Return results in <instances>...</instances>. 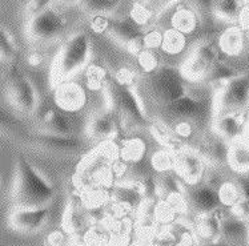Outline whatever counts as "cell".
Returning <instances> with one entry per match:
<instances>
[{
    "instance_id": "obj_15",
    "label": "cell",
    "mask_w": 249,
    "mask_h": 246,
    "mask_svg": "<svg viewBox=\"0 0 249 246\" xmlns=\"http://www.w3.org/2000/svg\"><path fill=\"white\" fill-rule=\"evenodd\" d=\"M223 218L220 209L207 214L195 215L194 230L200 244L212 245L221 240Z\"/></svg>"
},
{
    "instance_id": "obj_36",
    "label": "cell",
    "mask_w": 249,
    "mask_h": 246,
    "mask_svg": "<svg viewBox=\"0 0 249 246\" xmlns=\"http://www.w3.org/2000/svg\"><path fill=\"white\" fill-rule=\"evenodd\" d=\"M120 0H80L79 7L87 14L97 15V14H107L109 15L112 11L116 10Z\"/></svg>"
},
{
    "instance_id": "obj_51",
    "label": "cell",
    "mask_w": 249,
    "mask_h": 246,
    "mask_svg": "<svg viewBox=\"0 0 249 246\" xmlns=\"http://www.w3.org/2000/svg\"><path fill=\"white\" fill-rule=\"evenodd\" d=\"M240 27L244 30V31H249V7H244L239 17Z\"/></svg>"
},
{
    "instance_id": "obj_54",
    "label": "cell",
    "mask_w": 249,
    "mask_h": 246,
    "mask_svg": "<svg viewBox=\"0 0 249 246\" xmlns=\"http://www.w3.org/2000/svg\"><path fill=\"white\" fill-rule=\"evenodd\" d=\"M247 141H249V120L247 121V125H245V131H244V136H243Z\"/></svg>"
},
{
    "instance_id": "obj_32",
    "label": "cell",
    "mask_w": 249,
    "mask_h": 246,
    "mask_svg": "<svg viewBox=\"0 0 249 246\" xmlns=\"http://www.w3.org/2000/svg\"><path fill=\"white\" fill-rule=\"evenodd\" d=\"M82 196L83 205L87 211H97L107 205L111 200V190L104 188H93L80 193Z\"/></svg>"
},
{
    "instance_id": "obj_47",
    "label": "cell",
    "mask_w": 249,
    "mask_h": 246,
    "mask_svg": "<svg viewBox=\"0 0 249 246\" xmlns=\"http://www.w3.org/2000/svg\"><path fill=\"white\" fill-rule=\"evenodd\" d=\"M47 242L50 246H68L71 245L72 237L63 229H57V230L51 231L48 237H47Z\"/></svg>"
},
{
    "instance_id": "obj_27",
    "label": "cell",
    "mask_w": 249,
    "mask_h": 246,
    "mask_svg": "<svg viewBox=\"0 0 249 246\" xmlns=\"http://www.w3.org/2000/svg\"><path fill=\"white\" fill-rule=\"evenodd\" d=\"M37 143L43 148L55 152H73L82 147V141L76 136H56V134L43 133L39 136Z\"/></svg>"
},
{
    "instance_id": "obj_35",
    "label": "cell",
    "mask_w": 249,
    "mask_h": 246,
    "mask_svg": "<svg viewBox=\"0 0 249 246\" xmlns=\"http://www.w3.org/2000/svg\"><path fill=\"white\" fill-rule=\"evenodd\" d=\"M109 241V233L100 225H91L82 234L83 246H107Z\"/></svg>"
},
{
    "instance_id": "obj_19",
    "label": "cell",
    "mask_w": 249,
    "mask_h": 246,
    "mask_svg": "<svg viewBox=\"0 0 249 246\" xmlns=\"http://www.w3.org/2000/svg\"><path fill=\"white\" fill-rule=\"evenodd\" d=\"M87 133L99 143L115 140L117 133V123L109 113H97L87 125Z\"/></svg>"
},
{
    "instance_id": "obj_37",
    "label": "cell",
    "mask_w": 249,
    "mask_h": 246,
    "mask_svg": "<svg viewBox=\"0 0 249 246\" xmlns=\"http://www.w3.org/2000/svg\"><path fill=\"white\" fill-rule=\"evenodd\" d=\"M155 217H156L159 225L161 228L173 225L180 218L178 212L175 211L165 200H159L156 202V205H155Z\"/></svg>"
},
{
    "instance_id": "obj_22",
    "label": "cell",
    "mask_w": 249,
    "mask_h": 246,
    "mask_svg": "<svg viewBox=\"0 0 249 246\" xmlns=\"http://www.w3.org/2000/svg\"><path fill=\"white\" fill-rule=\"evenodd\" d=\"M41 128L44 133L73 136V124L60 109L50 108L41 117Z\"/></svg>"
},
{
    "instance_id": "obj_21",
    "label": "cell",
    "mask_w": 249,
    "mask_h": 246,
    "mask_svg": "<svg viewBox=\"0 0 249 246\" xmlns=\"http://www.w3.org/2000/svg\"><path fill=\"white\" fill-rule=\"evenodd\" d=\"M221 240L231 245H245L249 244V222L237 217L223 218L221 225Z\"/></svg>"
},
{
    "instance_id": "obj_13",
    "label": "cell",
    "mask_w": 249,
    "mask_h": 246,
    "mask_svg": "<svg viewBox=\"0 0 249 246\" xmlns=\"http://www.w3.org/2000/svg\"><path fill=\"white\" fill-rule=\"evenodd\" d=\"M185 190L187 200H188L189 209L194 212L195 215L207 214L211 212L220 209V198L217 189L212 188L207 182H200L197 185L187 186Z\"/></svg>"
},
{
    "instance_id": "obj_42",
    "label": "cell",
    "mask_w": 249,
    "mask_h": 246,
    "mask_svg": "<svg viewBox=\"0 0 249 246\" xmlns=\"http://www.w3.org/2000/svg\"><path fill=\"white\" fill-rule=\"evenodd\" d=\"M138 75L133 71L132 68L128 67H120L117 68L115 75H113V80L117 87H133L136 82Z\"/></svg>"
},
{
    "instance_id": "obj_52",
    "label": "cell",
    "mask_w": 249,
    "mask_h": 246,
    "mask_svg": "<svg viewBox=\"0 0 249 246\" xmlns=\"http://www.w3.org/2000/svg\"><path fill=\"white\" fill-rule=\"evenodd\" d=\"M28 63H30L31 66H34V67H39L41 63H43V55L37 51L32 52L30 56H28Z\"/></svg>"
},
{
    "instance_id": "obj_45",
    "label": "cell",
    "mask_w": 249,
    "mask_h": 246,
    "mask_svg": "<svg viewBox=\"0 0 249 246\" xmlns=\"http://www.w3.org/2000/svg\"><path fill=\"white\" fill-rule=\"evenodd\" d=\"M111 23L112 19L109 17V15H107V14H97V15H92L89 27L95 33L103 35V33H108Z\"/></svg>"
},
{
    "instance_id": "obj_18",
    "label": "cell",
    "mask_w": 249,
    "mask_h": 246,
    "mask_svg": "<svg viewBox=\"0 0 249 246\" xmlns=\"http://www.w3.org/2000/svg\"><path fill=\"white\" fill-rule=\"evenodd\" d=\"M165 111L178 120H188L194 123L203 116V101L187 93L175 103L167 105Z\"/></svg>"
},
{
    "instance_id": "obj_8",
    "label": "cell",
    "mask_w": 249,
    "mask_h": 246,
    "mask_svg": "<svg viewBox=\"0 0 249 246\" xmlns=\"http://www.w3.org/2000/svg\"><path fill=\"white\" fill-rule=\"evenodd\" d=\"M207 165L201 153L197 149L184 147L176 154V166H175V175L183 181L185 186H192L203 182L207 175Z\"/></svg>"
},
{
    "instance_id": "obj_20",
    "label": "cell",
    "mask_w": 249,
    "mask_h": 246,
    "mask_svg": "<svg viewBox=\"0 0 249 246\" xmlns=\"http://www.w3.org/2000/svg\"><path fill=\"white\" fill-rule=\"evenodd\" d=\"M208 164L214 166L228 163L229 143L221 139L219 134L213 132L212 136H208L203 140L201 150H198Z\"/></svg>"
},
{
    "instance_id": "obj_26",
    "label": "cell",
    "mask_w": 249,
    "mask_h": 246,
    "mask_svg": "<svg viewBox=\"0 0 249 246\" xmlns=\"http://www.w3.org/2000/svg\"><path fill=\"white\" fill-rule=\"evenodd\" d=\"M148 152V145L145 140L139 136H132L123 140L120 144V157L131 165L138 164L145 160Z\"/></svg>"
},
{
    "instance_id": "obj_56",
    "label": "cell",
    "mask_w": 249,
    "mask_h": 246,
    "mask_svg": "<svg viewBox=\"0 0 249 246\" xmlns=\"http://www.w3.org/2000/svg\"><path fill=\"white\" fill-rule=\"evenodd\" d=\"M132 246H152V245H138V244H132Z\"/></svg>"
},
{
    "instance_id": "obj_43",
    "label": "cell",
    "mask_w": 249,
    "mask_h": 246,
    "mask_svg": "<svg viewBox=\"0 0 249 246\" xmlns=\"http://www.w3.org/2000/svg\"><path fill=\"white\" fill-rule=\"evenodd\" d=\"M164 31L160 28H151L144 32V49H153L159 51L163 47Z\"/></svg>"
},
{
    "instance_id": "obj_33",
    "label": "cell",
    "mask_w": 249,
    "mask_h": 246,
    "mask_svg": "<svg viewBox=\"0 0 249 246\" xmlns=\"http://www.w3.org/2000/svg\"><path fill=\"white\" fill-rule=\"evenodd\" d=\"M234 76H237L234 71L228 66L221 64V63H216L213 68L208 72V75L204 77L203 82H205L209 85H214V87H224L228 82H231Z\"/></svg>"
},
{
    "instance_id": "obj_30",
    "label": "cell",
    "mask_w": 249,
    "mask_h": 246,
    "mask_svg": "<svg viewBox=\"0 0 249 246\" xmlns=\"http://www.w3.org/2000/svg\"><path fill=\"white\" fill-rule=\"evenodd\" d=\"M149 165H151L152 170L158 172L160 175L171 173L176 166V154L165 148L158 149L151 154Z\"/></svg>"
},
{
    "instance_id": "obj_34",
    "label": "cell",
    "mask_w": 249,
    "mask_h": 246,
    "mask_svg": "<svg viewBox=\"0 0 249 246\" xmlns=\"http://www.w3.org/2000/svg\"><path fill=\"white\" fill-rule=\"evenodd\" d=\"M217 193H219L221 206H225L228 209L237 205L241 201V193H240V188L237 182L223 181V184L220 185L219 189H217Z\"/></svg>"
},
{
    "instance_id": "obj_29",
    "label": "cell",
    "mask_w": 249,
    "mask_h": 246,
    "mask_svg": "<svg viewBox=\"0 0 249 246\" xmlns=\"http://www.w3.org/2000/svg\"><path fill=\"white\" fill-rule=\"evenodd\" d=\"M187 35H184L183 32L178 31L175 28H165L164 30V40L161 51L167 55L175 56L178 55L187 48Z\"/></svg>"
},
{
    "instance_id": "obj_14",
    "label": "cell",
    "mask_w": 249,
    "mask_h": 246,
    "mask_svg": "<svg viewBox=\"0 0 249 246\" xmlns=\"http://www.w3.org/2000/svg\"><path fill=\"white\" fill-rule=\"evenodd\" d=\"M48 220L47 208L16 206L10 215V225L19 233H35L40 230Z\"/></svg>"
},
{
    "instance_id": "obj_31",
    "label": "cell",
    "mask_w": 249,
    "mask_h": 246,
    "mask_svg": "<svg viewBox=\"0 0 249 246\" xmlns=\"http://www.w3.org/2000/svg\"><path fill=\"white\" fill-rule=\"evenodd\" d=\"M86 84L91 91L102 92L108 85V71L100 64L89 63L86 68Z\"/></svg>"
},
{
    "instance_id": "obj_16",
    "label": "cell",
    "mask_w": 249,
    "mask_h": 246,
    "mask_svg": "<svg viewBox=\"0 0 249 246\" xmlns=\"http://www.w3.org/2000/svg\"><path fill=\"white\" fill-rule=\"evenodd\" d=\"M87 209L83 205L82 196L77 192V196L71 197V200L68 202V205L64 209L63 217H61V229L66 230L71 237L80 236L87 229Z\"/></svg>"
},
{
    "instance_id": "obj_10",
    "label": "cell",
    "mask_w": 249,
    "mask_h": 246,
    "mask_svg": "<svg viewBox=\"0 0 249 246\" xmlns=\"http://www.w3.org/2000/svg\"><path fill=\"white\" fill-rule=\"evenodd\" d=\"M115 103L124 120L135 124L136 127L148 124V115L144 101L133 87H117Z\"/></svg>"
},
{
    "instance_id": "obj_23",
    "label": "cell",
    "mask_w": 249,
    "mask_h": 246,
    "mask_svg": "<svg viewBox=\"0 0 249 246\" xmlns=\"http://www.w3.org/2000/svg\"><path fill=\"white\" fill-rule=\"evenodd\" d=\"M227 164L231 166L237 173H248L249 172V141L241 137L229 143L228 152V163Z\"/></svg>"
},
{
    "instance_id": "obj_5",
    "label": "cell",
    "mask_w": 249,
    "mask_h": 246,
    "mask_svg": "<svg viewBox=\"0 0 249 246\" xmlns=\"http://www.w3.org/2000/svg\"><path fill=\"white\" fill-rule=\"evenodd\" d=\"M67 21L59 11L50 7L31 16L27 23V36L37 44H50L66 32Z\"/></svg>"
},
{
    "instance_id": "obj_41",
    "label": "cell",
    "mask_w": 249,
    "mask_h": 246,
    "mask_svg": "<svg viewBox=\"0 0 249 246\" xmlns=\"http://www.w3.org/2000/svg\"><path fill=\"white\" fill-rule=\"evenodd\" d=\"M16 55H18V49H16L14 37L11 36L10 31L3 28V31H1V60L3 63H8V66H11L12 62L15 60Z\"/></svg>"
},
{
    "instance_id": "obj_44",
    "label": "cell",
    "mask_w": 249,
    "mask_h": 246,
    "mask_svg": "<svg viewBox=\"0 0 249 246\" xmlns=\"http://www.w3.org/2000/svg\"><path fill=\"white\" fill-rule=\"evenodd\" d=\"M178 242V236L171 226L161 228L156 237L153 238L152 246H175Z\"/></svg>"
},
{
    "instance_id": "obj_4",
    "label": "cell",
    "mask_w": 249,
    "mask_h": 246,
    "mask_svg": "<svg viewBox=\"0 0 249 246\" xmlns=\"http://www.w3.org/2000/svg\"><path fill=\"white\" fill-rule=\"evenodd\" d=\"M184 82L185 77L183 76L181 69L161 66L158 71L149 75L148 92L155 103L165 108L187 95Z\"/></svg>"
},
{
    "instance_id": "obj_24",
    "label": "cell",
    "mask_w": 249,
    "mask_h": 246,
    "mask_svg": "<svg viewBox=\"0 0 249 246\" xmlns=\"http://www.w3.org/2000/svg\"><path fill=\"white\" fill-rule=\"evenodd\" d=\"M200 19L189 5H178L176 10L173 11L172 15L169 17V28H175L178 31L183 32L184 35H189L196 31Z\"/></svg>"
},
{
    "instance_id": "obj_11",
    "label": "cell",
    "mask_w": 249,
    "mask_h": 246,
    "mask_svg": "<svg viewBox=\"0 0 249 246\" xmlns=\"http://www.w3.org/2000/svg\"><path fill=\"white\" fill-rule=\"evenodd\" d=\"M108 35L132 55L138 56L144 49V32L131 19L129 20L120 17L112 19Z\"/></svg>"
},
{
    "instance_id": "obj_9",
    "label": "cell",
    "mask_w": 249,
    "mask_h": 246,
    "mask_svg": "<svg viewBox=\"0 0 249 246\" xmlns=\"http://www.w3.org/2000/svg\"><path fill=\"white\" fill-rule=\"evenodd\" d=\"M217 53L211 43L203 41L194 47L181 67V73L188 82H203L204 77L213 68Z\"/></svg>"
},
{
    "instance_id": "obj_48",
    "label": "cell",
    "mask_w": 249,
    "mask_h": 246,
    "mask_svg": "<svg viewBox=\"0 0 249 246\" xmlns=\"http://www.w3.org/2000/svg\"><path fill=\"white\" fill-rule=\"evenodd\" d=\"M53 1H56V0H30L28 7H27V14L31 17V16L39 14L40 11L50 8Z\"/></svg>"
},
{
    "instance_id": "obj_2",
    "label": "cell",
    "mask_w": 249,
    "mask_h": 246,
    "mask_svg": "<svg viewBox=\"0 0 249 246\" xmlns=\"http://www.w3.org/2000/svg\"><path fill=\"white\" fill-rule=\"evenodd\" d=\"M91 55V39L87 32L80 31L70 36L52 62L50 71L52 85L56 87L60 82L71 80L82 69H86L89 64Z\"/></svg>"
},
{
    "instance_id": "obj_53",
    "label": "cell",
    "mask_w": 249,
    "mask_h": 246,
    "mask_svg": "<svg viewBox=\"0 0 249 246\" xmlns=\"http://www.w3.org/2000/svg\"><path fill=\"white\" fill-rule=\"evenodd\" d=\"M57 3L63 5V7H71V5L79 4L80 0H57Z\"/></svg>"
},
{
    "instance_id": "obj_40",
    "label": "cell",
    "mask_w": 249,
    "mask_h": 246,
    "mask_svg": "<svg viewBox=\"0 0 249 246\" xmlns=\"http://www.w3.org/2000/svg\"><path fill=\"white\" fill-rule=\"evenodd\" d=\"M153 12L145 3H135L129 10L131 20L139 27L148 26L153 19Z\"/></svg>"
},
{
    "instance_id": "obj_28",
    "label": "cell",
    "mask_w": 249,
    "mask_h": 246,
    "mask_svg": "<svg viewBox=\"0 0 249 246\" xmlns=\"http://www.w3.org/2000/svg\"><path fill=\"white\" fill-rule=\"evenodd\" d=\"M243 8V0H214V17L228 23H234L239 21Z\"/></svg>"
},
{
    "instance_id": "obj_50",
    "label": "cell",
    "mask_w": 249,
    "mask_h": 246,
    "mask_svg": "<svg viewBox=\"0 0 249 246\" xmlns=\"http://www.w3.org/2000/svg\"><path fill=\"white\" fill-rule=\"evenodd\" d=\"M175 1H178V0H147V3L145 4L153 11V12H160V11H163L164 8H167L171 4H173Z\"/></svg>"
},
{
    "instance_id": "obj_3",
    "label": "cell",
    "mask_w": 249,
    "mask_h": 246,
    "mask_svg": "<svg viewBox=\"0 0 249 246\" xmlns=\"http://www.w3.org/2000/svg\"><path fill=\"white\" fill-rule=\"evenodd\" d=\"M16 205L23 208H47L53 198V186L26 157L16 163Z\"/></svg>"
},
{
    "instance_id": "obj_1",
    "label": "cell",
    "mask_w": 249,
    "mask_h": 246,
    "mask_svg": "<svg viewBox=\"0 0 249 246\" xmlns=\"http://www.w3.org/2000/svg\"><path fill=\"white\" fill-rule=\"evenodd\" d=\"M120 157V145L115 140L99 143L95 150L77 164L72 182L79 193L93 188L111 190L116 180L112 175V164Z\"/></svg>"
},
{
    "instance_id": "obj_6",
    "label": "cell",
    "mask_w": 249,
    "mask_h": 246,
    "mask_svg": "<svg viewBox=\"0 0 249 246\" xmlns=\"http://www.w3.org/2000/svg\"><path fill=\"white\" fill-rule=\"evenodd\" d=\"M249 105V76L237 75L216 93L213 109L216 116L244 112Z\"/></svg>"
},
{
    "instance_id": "obj_55",
    "label": "cell",
    "mask_w": 249,
    "mask_h": 246,
    "mask_svg": "<svg viewBox=\"0 0 249 246\" xmlns=\"http://www.w3.org/2000/svg\"><path fill=\"white\" fill-rule=\"evenodd\" d=\"M243 4L244 7H249V0H243Z\"/></svg>"
},
{
    "instance_id": "obj_7",
    "label": "cell",
    "mask_w": 249,
    "mask_h": 246,
    "mask_svg": "<svg viewBox=\"0 0 249 246\" xmlns=\"http://www.w3.org/2000/svg\"><path fill=\"white\" fill-rule=\"evenodd\" d=\"M12 67V66H11ZM14 68V71L8 72V98L10 103L24 115H31L36 111L39 98L36 92L34 84L30 79H27L20 72H18V68Z\"/></svg>"
},
{
    "instance_id": "obj_46",
    "label": "cell",
    "mask_w": 249,
    "mask_h": 246,
    "mask_svg": "<svg viewBox=\"0 0 249 246\" xmlns=\"http://www.w3.org/2000/svg\"><path fill=\"white\" fill-rule=\"evenodd\" d=\"M172 132L173 134H175L178 140H181V141H184V140H189L194 136V123H192V121H188V120H178L176 124L173 125Z\"/></svg>"
},
{
    "instance_id": "obj_25",
    "label": "cell",
    "mask_w": 249,
    "mask_h": 246,
    "mask_svg": "<svg viewBox=\"0 0 249 246\" xmlns=\"http://www.w3.org/2000/svg\"><path fill=\"white\" fill-rule=\"evenodd\" d=\"M245 36L241 27L232 26L224 30L219 37V49L228 56H236L244 49Z\"/></svg>"
},
{
    "instance_id": "obj_17",
    "label": "cell",
    "mask_w": 249,
    "mask_h": 246,
    "mask_svg": "<svg viewBox=\"0 0 249 246\" xmlns=\"http://www.w3.org/2000/svg\"><path fill=\"white\" fill-rule=\"evenodd\" d=\"M243 113L244 112L224 113V115L216 116L213 121L214 133L219 134L221 139L228 143L241 139L244 136L245 125L248 121L245 120Z\"/></svg>"
},
{
    "instance_id": "obj_38",
    "label": "cell",
    "mask_w": 249,
    "mask_h": 246,
    "mask_svg": "<svg viewBox=\"0 0 249 246\" xmlns=\"http://www.w3.org/2000/svg\"><path fill=\"white\" fill-rule=\"evenodd\" d=\"M161 60L158 51L153 49H142L138 55V66L142 72H145L148 75H152L153 72H156L159 68L161 67Z\"/></svg>"
},
{
    "instance_id": "obj_12",
    "label": "cell",
    "mask_w": 249,
    "mask_h": 246,
    "mask_svg": "<svg viewBox=\"0 0 249 246\" xmlns=\"http://www.w3.org/2000/svg\"><path fill=\"white\" fill-rule=\"evenodd\" d=\"M53 101L57 109L66 113L80 112L87 105L88 95L80 82L67 80L55 87Z\"/></svg>"
},
{
    "instance_id": "obj_39",
    "label": "cell",
    "mask_w": 249,
    "mask_h": 246,
    "mask_svg": "<svg viewBox=\"0 0 249 246\" xmlns=\"http://www.w3.org/2000/svg\"><path fill=\"white\" fill-rule=\"evenodd\" d=\"M187 5H189L196 12L200 21L209 23L214 17V0H185Z\"/></svg>"
},
{
    "instance_id": "obj_49",
    "label": "cell",
    "mask_w": 249,
    "mask_h": 246,
    "mask_svg": "<svg viewBox=\"0 0 249 246\" xmlns=\"http://www.w3.org/2000/svg\"><path fill=\"white\" fill-rule=\"evenodd\" d=\"M241 193V201H244L245 204L249 206V176H244L237 181Z\"/></svg>"
}]
</instances>
